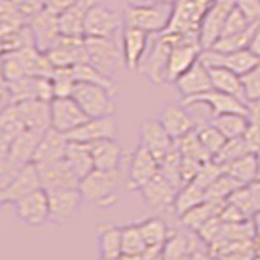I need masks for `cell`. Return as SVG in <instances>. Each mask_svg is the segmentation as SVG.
Wrapping results in <instances>:
<instances>
[{
    "label": "cell",
    "instance_id": "obj_57",
    "mask_svg": "<svg viewBox=\"0 0 260 260\" xmlns=\"http://www.w3.org/2000/svg\"><path fill=\"white\" fill-rule=\"evenodd\" d=\"M154 2H162V4H174L176 0H154Z\"/></svg>",
    "mask_w": 260,
    "mask_h": 260
},
{
    "label": "cell",
    "instance_id": "obj_35",
    "mask_svg": "<svg viewBox=\"0 0 260 260\" xmlns=\"http://www.w3.org/2000/svg\"><path fill=\"white\" fill-rule=\"evenodd\" d=\"M221 208H223V205H218V203L205 200V202H202L200 205L190 208L189 211H185L182 216H179V219H181V223L185 230L199 231L208 219H211L213 216H218Z\"/></svg>",
    "mask_w": 260,
    "mask_h": 260
},
{
    "label": "cell",
    "instance_id": "obj_13",
    "mask_svg": "<svg viewBox=\"0 0 260 260\" xmlns=\"http://www.w3.org/2000/svg\"><path fill=\"white\" fill-rule=\"evenodd\" d=\"M177 192H179V187L174 182H171L161 171H158V174L153 179H150V181L138 190V193L142 195V199L145 200L146 205H148V208L156 211V213L169 210V208L173 210Z\"/></svg>",
    "mask_w": 260,
    "mask_h": 260
},
{
    "label": "cell",
    "instance_id": "obj_5",
    "mask_svg": "<svg viewBox=\"0 0 260 260\" xmlns=\"http://www.w3.org/2000/svg\"><path fill=\"white\" fill-rule=\"evenodd\" d=\"M125 28L124 12H119L101 0L89 8L85 21V36L91 38H112L122 35Z\"/></svg>",
    "mask_w": 260,
    "mask_h": 260
},
{
    "label": "cell",
    "instance_id": "obj_40",
    "mask_svg": "<svg viewBox=\"0 0 260 260\" xmlns=\"http://www.w3.org/2000/svg\"><path fill=\"white\" fill-rule=\"evenodd\" d=\"M73 72V77H75L77 81H88V83H96V85H101L104 88L111 89L112 93L117 91L116 83L111 77H108L106 73H103L100 69H96L93 63L89 62H81L75 67H72Z\"/></svg>",
    "mask_w": 260,
    "mask_h": 260
},
{
    "label": "cell",
    "instance_id": "obj_56",
    "mask_svg": "<svg viewBox=\"0 0 260 260\" xmlns=\"http://www.w3.org/2000/svg\"><path fill=\"white\" fill-rule=\"evenodd\" d=\"M153 2L154 0H125V5L127 7H145V5H150Z\"/></svg>",
    "mask_w": 260,
    "mask_h": 260
},
{
    "label": "cell",
    "instance_id": "obj_49",
    "mask_svg": "<svg viewBox=\"0 0 260 260\" xmlns=\"http://www.w3.org/2000/svg\"><path fill=\"white\" fill-rule=\"evenodd\" d=\"M2 77H4V81H15L21 77H26L18 55L15 52L2 54Z\"/></svg>",
    "mask_w": 260,
    "mask_h": 260
},
{
    "label": "cell",
    "instance_id": "obj_24",
    "mask_svg": "<svg viewBox=\"0 0 260 260\" xmlns=\"http://www.w3.org/2000/svg\"><path fill=\"white\" fill-rule=\"evenodd\" d=\"M16 109L23 120V124L29 130H39L44 132L52 125L51 103L41 100H26L16 103Z\"/></svg>",
    "mask_w": 260,
    "mask_h": 260
},
{
    "label": "cell",
    "instance_id": "obj_18",
    "mask_svg": "<svg viewBox=\"0 0 260 260\" xmlns=\"http://www.w3.org/2000/svg\"><path fill=\"white\" fill-rule=\"evenodd\" d=\"M51 114L54 128L60 130L63 134L72 132L73 128L83 124L89 119L83 108L73 100L72 96H59L51 101Z\"/></svg>",
    "mask_w": 260,
    "mask_h": 260
},
{
    "label": "cell",
    "instance_id": "obj_4",
    "mask_svg": "<svg viewBox=\"0 0 260 260\" xmlns=\"http://www.w3.org/2000/svg\"><path fill=\"white\" fill-rule=\"evenodd\" d=\"M116 93L96 83L88 81H77L73 86L72 98L75 100L89 117L114 116L116 112Z\"/></svg>",
    "mask_w": 260,
    "mask_h": 260
},
{
    "label": "cell",
    "instance_id": "obj_50",
    "mask_svg": "<svg viewBox=\"0 0 260 260\" xmlns=\"http://www.w3.org/2000/svg\"><path fill=\"white\" fill-rule=\"evenodd\" d=\"M244 91H246L247 103L260 100V63L241 75Z\"/></svg>",
    "mask_w": 260,
    "mask_h": 260
},
{
    "label": "cell",
    "instance_id": "obj_31",
    "mask_svg": "<svg viewBox=\"0 0 260 260\" xmlns=\"http://www.w3.org/2000/svg\"><path fill=\"white\" fill-rule=\"evenodd\" d=\"M65 159L75 171L80 179H83L94 169V158L91 151V145L83 142L69 140L67 150H65Z\"/></svg>",
    "mask_w": 260,
    "mask_h": 260
},
{
    "label": "cell",
    "instance_id": "obj_33",
    "mask_svg": "<svg viewBox=\"0 0 260 260\" xmlns=\"http://www.w3.org/2000/svg\"><path fill=\"white\" fill-rule=\"evenodd\" d=\"M208 70H210L211 83H213L215 89L230 93V94H233V96L239 98V100L247 103L241 75H238L236 72L226 69V67H208Z\"/></svg>",
    "mask_w": 260,
    "mask_h": 260
},
{
    "label": "cell",
    "instance_id": "obj_27",
    "mask_svg": "<svg viewBox=\"0 0 260 260\" xmlns=\"http://www.w3.org/2000/svg\"><path fill=\"white\" fill-rule=\"evenodd\" d=\"M140 231L146 244L143 258H162V247L169 236V228L161 218H148L140 221Z\"/></svg>",
    "mask_w": 260,
    "mask_h": 260
},
{
    "label": "cell",
    "instance_id": "obj_23",
    "mask_svg": "<svg viewBox=\"0 0 260 260\" xmlns=\"http://www.w3.org/2000/svg\"><path fill=\"white\" fill-rule=\"evenodd\" d=\"M158 120L168 130V134L174 138V140H181L184 135L195 128V124L190 117L189 111L185 106L181 104H166L165 108H161Z\"/></svg>",
    "mask_w": 260,
    "mask_h": 260
},
{
    "label": "cell",
    "instance_id": "obj_2",
    "mask_svg": "<svg viewBox=\"0 0 260 260\" xmlns=\"http://www.w3.org/2000/svg\"><path fill=\"white\" fill-rule=\"evenodd\" d=\"M173 13L174 4L153 2L145 7H125V26L143 29L150 35H159L169 28Z\"/></svg>",
    "mask_w": 260,
    "mask_h": 260
},
{
    "label": "cell",
    "instance_id": "obj_39",
    "mask_svg": "<svg viewBox=\"0 0 260 260\" xmlns=\"http://www.w3.org/2000/svg\"><path fill=\"white\" fill-rule=\"evenodd\" d=\"M242 187L241 182H238L233 176L228 173H223L215 182H211L207 190H205V200L218 203V205H224V203L230 200L231 195Z\"/></svg>",
    "mask_w": 260,
    "mask_h": 260
},
{
    "label": "cell",
    "instance_id": "obj_14",
    "mask_svg": "<svg viewBox=\"0 0 260 260\" xmlns=\"http://www.w3.org/2000/svg\"><path fill=\"white\" fill-rule=\"evenodd\" d=\"M200 60L207 67H226L238 75H244L250 69L260 63V57L254 54L250 49H242V51L234 52H219L215 49H203Z\"/></svg>",
    "mask_w": 260,
    "mask_h": 260
},
{
    "label": "cell",
    "instance_id": "obj_21",
    "mask_svg": "<svg viewBox=\"0 0 260 260\" xmlns=\"http://www.w3.org/2000/svg\"><path fill=\"white\" fill-rule=\"evenodd\" d=\"M117 122L114 116H103V117H89L83 124L73 128L67 134L69 140L93 143L104 138H116L117 137Z\"/></svg>",
    "mask_w": 260,
    "mask_h": 260
},
{
    "label": "cell",
    "instance_id": "obj_17",
    "mask_svg": "<svg viewBox=\"0 0 260 260\" xmlns=\"http://www.w3.org/2000/svg\"><path fill=\"white\" fill-rule=\"evenodd\" d=\"M43 189L46 190H62V189H78L81 179L67 162L65 158L38 165Z\"/></svg>",
    "mask_w": 260,
    "mask_h": 260
},
{
    "label": "cell",
    "instance_id": "obj_3",
    "mask_svg": "<svg viewBox=\"0 0 260 260\" xmlns=\"http://www.w3.org/2000/svg\"><path fill=\"white\" fill-rule=\"evenodd\" d=\"M171 49H173V38L166 31L159 32L158 38L150 44L138 73L143 75L151 85L161 86L168 83V63Z\"/></svg>",
    "mask_w": 260,
    "mask_h": 260
},
{
    "label": "cell",
    "instance_id": "obj_44",
    "mask_svg": "<svg viewBox=\"0 0 260 260\" xmlns=\"http://www.w3.org/2000/svg\"><path fill=\"white\" fill-rule=\"evenodd\" d=\"M247 153H252V151L249 150V146H247L246 140H244V137L228 138V140L224 142V145L221 146V150H219L213 156V159L216 162H219L221 166H228L230 162H233L234 159H238Z\"/></svg>",
    "mask_w": 260,
    "mask_h": 260
},
{
    "label": "cell",
    "instance_id": "obj_20",
    "mask_svg": "<svg viewBox=\"0 0 260 260\" xmlns=\"http://www.w3.org/2000/svg\"><path fill=\"white\" fill-rule=\"evenodd\" d=\"M122 54H124L125 69L138 73L140 65L150 47V32L143 29L125 26L122 31Z\"/></svg>",
    "mask_w": 260,
    "mask_h": 260
},
{
    "label": "cell",
    "instance_id": "obj_47",
    "mask_svg": "<svg viewBox=\"0 0 260 260\" xmlns=\"http://www.w3.org/2000/svg\"><path fill=\"white\" fill-rule=\"evenodd\" d=\"M224 173V166H221L219 162H216L213 158L211 159H208V161H205L202 165V168H200V171L197 173V176H195V179H193V182L195 184H199V185H202L203 189L207 190V187L211 184V182H215L216 179L221 176Z\"/></svg>",
    "mask_w": 260,
    "mask_h": 260
},
{
    "label": "cell",
    "instance_id": "obj_10",
    "mask_svg": "<svg viewBox=\"0 0 260 260\" xmlns=\"http://www.w3.org/2000/svg\"><path fill=\"white\" fill-rule=\"evenodd\" d=\"M213 0H176L173 20L166 31L200 32V23Z\"/></svg>",
    "mask_w": 260,
    "mask_h": 260
},
{
    "label": "cell",
    "instance_id": "obj_41",
    "mask_svg": "<svg viewBox=\"0 0 260 260\" xmlns=\"http://www.w3.org/2000/svg\"><path fill=\"white\" fill-rule=\"evenodd\" d=\"M190 257V231H169L162 247V258H187Z\"/></svg>",
    "mask_w": 260,
    "mask_h": 260
},
{
    "label": "cell",
    "instance_id": "obj_42",
    "mask_svg": "<svg viewBox=\"0 0 260 260\" xmlns=\"http://www.w3.org/2000/svg\"><path fill=\"white\" fill-rule=\"evenodd\" d=\"M257 24H258V21L252 23L247 29H244L241 32L219 38L210 49H215V51H219V52H234V51H242V49H249Z\"/></svg>",
    "mask_w": 260,
    "mask_h": 260
},
{
    "label": "cell",
    "instance_id": "obj_43",
    "mask_svg": "<svg viewBox=\"0 0 260 260\" xmlns=\"http://www.w3.org/2000/svg\"><path fill=\"white\" fill-rule=\"evenodd\" d=\"M177 146H179V150H181V154L185 158L197 159L200 162H205V161L213 158L211 156V153L200 142V138L197 135V130L195 128L187 135H184L181 140H177Z\"/></svg>",
    "mask_w": 260,
    "mask_h": 260
},
{
    "label": "cell",
    "instance_id": "obj_53",
    "mask_svg": "<svg viewBox=\"0 0 260 260\" xmlns=\"http://www.w3.org/2000/svg\"><path fill=\"white\" fill-rule=\"evenodd\" d=\"M247 116L252 124L260 125V100L247 103Z\"/></svg>",
    "mask_w": 260,
    "mask_h": 260
},
{
    "label": "cell",
    "instance_id": "obj_22",
    "mask_svg": "<svg viewBox=\"0 0 260 260\" xmlns=\"http://www.w3.org/2000/svg\"><path fill=\"white\" fill-rule=\"evenodd\" d=\"M173 85L177 88V91L182 94V100L199 96L202 93H207L210 89H213L210 70L200 59L195 62L189 70H185Z\"/></svg>",
    "mask_w": 260,
    "mask_h": 260
},
{
    "label": "cell",
    "instance_id": "obj_45",
    "mask_svg": "<svg viewBox=\"0 0 260 260\" xmlns=\"http://www.w3.org/2000/svg\"><path fill=\"white\" fill-rule=\"evenodd\" d=\"M195 130H197V135L200 138V142L203 143V146L211 153V156H215V154L221 150L224 142L228 140V138L219 132L213 124L202 125V127H197Z\"/></svg>",
    "mask_w": 260,
    "mask_h": 260
},
{
    "label": "cell",
    "instance_id": "obj_9",
    "mask_svg": "<svg viewBox=\"0 0 260 260\" xmlns=\"http://www.w3.org/2000/svg\"><path fill=\"white\" fill-rule=\"evenodd\" d=\"M158 171L159 161L156 159V156L143 143L138 142L128 162L127 189L132 192H138L150 179L158 174Z\"/></svg>",
    "mask_w": 260,
    "mask_h": 260
},
{
    "label": "cell",
    "instance_id": "obj_28",
    "mask_svg": "<svg viewBox=\"0 0 260 260\" xmlns=\"http://www.w3.org/2000/svg\"><path fill=\"white\" fill-rule=\"evenodd\" d=\"M98 250L101 258L122 257V226L111 221H103L96 226Z\"/></svg>",
    "mask_w": 260,
    "mask_h": 260
},
{
    "label": "cell",
    "instance_id": "obj_32",
    "mask_svg": "<svg viewBox=\"0 0 260 260\" xmlns=\"http://www.w3.org/2000/svg\"><path fill=\"white\" fill-rule=\"evenodd\" d=\"M24 128L26 127H24L15 104L2 108V116H0V154L8 151L12 142Z\"/></svg>",
    "mask_w": 260,
    "mask_h": 260
},
{
    "label": "cell",
    "instance_id": "obj_52",
    "mask_svg": "<svg viewBox=\"0 0 260 260\" xmlns=\"http://www.w3.org/2000/svg\"><path fill=\"white\" fill-rule=\"evenodd\" d=\"M244 140H246L249 150L252 153H260V125L250 122L247 132L244 134Z\"/></svg>",
    "mask_w": 260,
    "mask_h": 260
},
{
    "label": "cell",
    "instance_id": "obj_12",
    "mask_svg": "<svg viewBox=\"0 0 260 260\" xmlns=\"http://www.w3.org/2000/svg\"><path fill=\"white\" fill-rule=\"evenodd\" d=\"M49 195V208L51 216L49 223L60 228L72 221L73 216L78 213V210L83 203V195L78 189H62V190H47Z\"/></svg>",
    "mask_w": 260,
    "mask_h": 260
},
{
    "label": "cell",
    "instance_id": "obj_11",
    "mask_svg": "<svg viewBox=\"0 0 260 260\" xmlns=\"http://www.w3.org/2000/svg\"><path fill=\"white\" fill-rule=\"evenodd\" d=\"M236 7V0H213L200 23V43L203 49H210L221 38L228 15Z\"/></svg>",
    "mask_w": 260,
    "mask_h": 260
},
{
    "label": "cell",
    "instance_id": "obj_51",
    "mask_svg": "<svg viewBox=\"0 0 260 260\" xmlns=\"http://www.w3.org/2000/svg\"><path fill=\"white\" fill-rule=\"evenodd\" d=\"M236 5L246 13L252 23L260 21V0H236Z\"/></svg>",
    "mask_w": 260,
    "mask_h": 260
},
{
    "label": "cell",
    "instance_id": "obj_30",
    "mask_svg": "<svg viewBox=\"0 0 260 260\" xmlns=\"http://www.w3.org/2000/svg\"><path fill=\"white\" fill-rule=\"evenodd\" d=\"M185 100H202L208 103V106L213 109L215 116L219 114H226V112H241V114H247V103L239 100L230 93L219 91V89H210L207 93H202L199 96L193 98H185Z\"/></svg>",
    "mask_w": 260,
    "mask_h": 260
},
{
    "label": "cell",
    "instance_id": "obj_59",
    "mask_svg": "<svg viewBox=\"0 0 260 260\" xmlns=\"http://www.w3.org/2000/svg\"><path fill=\"white\" fill-rule=\"evenodd\" d=\"M44 2H46V4H47V0H44Z\"/></svg>",
    "mask_w": 260,
    "mask_h": 260
},
{
    "label": "cell",
    "instance_id": "obj_19",
    "mask_svg": "<svg viewBox=\"0 0 260 260\" xmlns=\"http://www.w3.org/2000/svg\"><path fill=\"white\" fill-rule=\"evenodd\" d=\"M138 142L143 143L158 161L176 146V140L168 134L158 119H145L138 124Z\"/></svg>",
    "mask_w": 260,
    "mask_h": 260
},
{
    "label": "cell",
    "instance_id": "obj_34",
    "mask_svg": "<svg viewBox=\"0 0 260 260\" xmlns=\"http://www.w3.org/2000/svg\"><path fill=\"white\" fill-rule=\"evenodd\" d=\"M224 173L233 176L242 185H250L258 181V158L257 153H247L244 156L234 159L228 166H224Z\"/></svg>",
    "mask_w": 260,
    "mask_h": 260
},
{
    "label": "cell",
    "instance_id": "obj_6",
    "mask_svg": "<svg viewBox=\"0 0 260 260\" xmlns=\"http://www.w3.org/2000/svg\"><path fill=\"white\" fill-rule=\"evenodd\" d=\"M88 62L93 63L108 77L114 78L122 67H125L122 47L112 38H91L85 36Z\"/></svg>",
    "mask_w": 260,
    "mask_h": 260
},
{
    "label": "cell",
    "instance_id": "obj_58",
    "mask_svg": "<svg viewBox=\"0 0 260 260\" xmlns=\"http://www.w3.org/2000/svg\"><path fill=\"white\" fill-rule=\"evenodd\" d=\"M257 158H258V181H260V153H257Z\"/></svg>",
    "mask_w": 260,
    "mask_h": 260
},
{
    "label": "cell",
    "instance_id": "obj_36",
    "mask_svg": "<svg viewBox=\"0 0 260 260\" xmlns=\"http://www.w3.org/2000/svg\"><path fill=\"white\" fill-rule=\"evenodd\" d=\"M211 124H213L226 138H239V137H244V134L247 132L250 120L247 114L226 112V114L215 116Z\"/></svg>",
    "mask_w": 260,
    "mask_h": 260
},
{
    "label": "cell",
    "instance_id": "obj_8",
    "mask_svg": "<svg viewBox=\"0 0 260 260\" xmlns=\"http://www.w3.org/2000/svg\"><path fill=\"white\" fill-rule=\"evenodd\" d=\"M13 211L16 218L20 219L23 224L31 228H39L49 223V216H51V208H49V195L46 189H38L31 192L26 197L20 199L13 203Z\"/></svg>",
    "mask_w": 260,
    "mask_h": 260
},
{
    "label": "cell",
    "instance_id": "obj_25",
    "mask_svg": "<svg viewBox=\"0 0 260 260\" xmlns=\"http://www.w3.org/2000/svg\"><path fill=\"white\" fill-rule=\"evenodd\" d=\"M100 0H77L59 12L60 31L67 36H85V21L89 8Z\"/></svg>",
    "mask_w": 260,
    "mask_h": 260
},
{
    "label": "cell",
    "instance_id": "obj_15",
    "mask_svg": "<svg viewBox=\"0 0 260 260\" xmlns=\"http://www.w3.org/2000/svg\"><path fill=\"white\" fill-rule=\"evenodd\" d=\"M46 54L55 67H75L81 62H88L85 36L60 35Z\"/></svg>",
    "mask_w": 260,
    "mask_h": 260
},
{
    "label": "cell",
    "instance_id": "obj_55",
    "mask_svg": "<svg viewBox=\"0 0 260 260\" xmlns=\"http://www.w3.org/2000/svg\"><path fill=\"white\" fill-rule=\"evenodd\" d=\"M73 2H77V0H47V5L52 7L54 10H57V12H62L63 8H67Z\"/></svg>",
    "mask_w": 260,
    "mask_h": 260
},
{
    "label": "cell",
    "instance_id": "obj_16",
    "mask_svg": "<svg viewBox=\"0 0 260 260\" xmlns=\"http://www.w3.org/2000/svg\"><path fill=\"white\" fill-rule=\"evenodd\" d=\"M29 26L35 32L36 47L39 51L47 52L54 46V43L62 35L60 31V21H59V12L54 10L52 7L46 5L41 8L38 13H35L29 18Z\"/></svg>",
    "mask_w": 260,
    "mask_h": 260
},
{
    "label": "cell",
    "instance_id": "obj_38",
    "mask_svg": "<svg viewBox=\"0 0 260 260\" xmlns=\"http://www.w3.org/2000/svg\"><path fill=\"white\" fill-rule=\"evenodd\" d=\"M202 202H205V189L192 181V182L184 184L181 189H179L173 210L177 216H182L185 211L200 205Z\"/></svg>",
    "mask_w": 260,
    "mask_h": 260
},
{
    "label": "cell",
    "instance_id": "obj_7",
    "mask_svg": "<svg viewBox=\"0 0 260 260\" xmlns=\"http://www.w3.org/2000/svg\"><path fill=\"white\" fill-rule=\"evenodd\" d=\"M41 187H43V182H41L39 168L35 161H31L21 166L18 173L12 177V181L0 189V200H2V205H13L15 202Z\"/></svg>",
    "mask_w": 260,
    "mask_h": 260
},
{
    "label": "cell",
    "instance_id": "obj_26",
    "mask_svg": "<svg viewBox=\"0 0 260 260\" xmlns=\"http://www.w3.org/2000/svg\"><path fill=\"white\" fill-rule=\"evenodd\" d=\"M69 145V137L67 134L60 132L54 127H49L43 132L41 142L38 145V150L35 153V161L36 165H43V162L55 161L65 156V150Z\"/></svg>",
    "mask_w": 260,
    "mask_h": 260
},
{
    "label": "cell",
    "instance_id": "obj_37",
    "mask_svg": "<svg viewBox=\"0 0 260 260\" xmlns=\"http://www.w3.org/2000/svg\"><path fill=\"white\" fill-rule=\"evenodd\" d=\"M146 244L140 231V224L130 223L122 226V258H143Z\"/></svg>",
    "mask_w": 260,
    "mask_h": 260
},
{
    "label": "cell",
    "instance_id": "obj_29",
    "mask_svg": "<svg viewBox=\"0 0 260 260\" xmlns=\"http://www.w3.org/2000/svg\"><path fill=\"white\" fill-rule=\"evenodd\" d=\"M89 145H91L94 158V168L106 171L120 169L124 153H122V148L116 138H104V140H98Z\"/></svg>",
    "mask_w": 260,
    "mask_h": 260
},
{
    "label": "cell",
    "instance_id": "obj_54",
    "mask_svg": "<svg viewBox=\"0 0 260 260\" xmlns=\"http://www.w3.org/2000/svg\"><path fill=\"white\" fill-rule=\"evenodd\" d=\"M249 49H250V51L254 52V54H257V55L260 57V21H258L257 28H255V31H254V36H252V41H250Z\"/></svg>",
    "mask_w": 260,
    "mask_h": 260
},
{
    "label": "cell",
    "instance_id": "obj_48",
    "mask_svg": "<svg viewBox=\"0 0 260 260\" xmlns=\"http://www.w3.org/2000/svg\"><path fill=\"white\" fill-rule=\"evenodd\" d=\"M250 24H252V21L246 16V13H244L241 8L236 5L233 10H231V13L228 15L226 23H224V28H223V32H221V38L223 36L236 35V32H241L244 29H247Z\"/></svg>",
    "mask_w": 260,
    "mask_h": 260
},
{
    "label": "cell",
    "instance_id": "obj_1",
    "mask_svg": "<svg viewBox=\"0 0 260 260\" xmlns=\"http://www.w3.org/2000/svg\"><path fill=\"white\" fill-rule=\"evenodd\" d=\"M122 185L120 169H98L94 168L80 181V192L83 200L98 208H111L119 202Z\"/></svg>",
    "mask_w": 260,
    "mask_h": 260
},
{
    "label": "cell",
    "instance_id": "obj_46",
    "mask_svg": "<svg viewBox=\"0 0 260 260\" xmlns=\"http://www.w3.org/2000/svg\"><path fill=\"white\" fill-rule=\"evenodd\" d=\"M52 83L55 89V98L72 96L73 86L77 83L75 77H73L72 67H55V72L52 75Z\"/></svg>",
    "mask_w": 260,
    "mask_h": 260
}]
</instances>
